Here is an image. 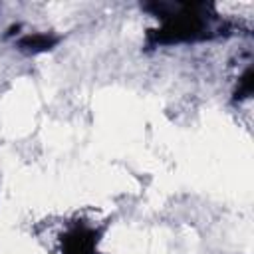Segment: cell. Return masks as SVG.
<instances>
[{
  "label": "cell",
  "instance_id": "obj_1",
  "mask_svg": "<svg viewBox=\"0 0 254 254\" xmlns=\"http://www.w3.org/2000/svg\"><path fill=\"white\" fill-rule=\"evenodd\" d=\"M54 44H56V40L50 38V36H44V34L28 36V38H24L20 42V46L26 48V50H30V52H44V50H50Z\"/></svg>",
  "mask_w": 254,
  "mask_h": 254
}]
</instances>
